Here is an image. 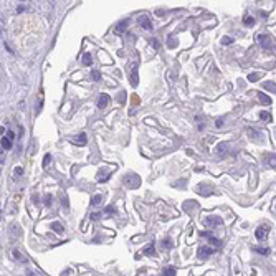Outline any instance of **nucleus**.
Segmentation results:
<instances>
[{
  "label": "nucleus",
  "instance_id": "1",
  "mask_svg": "<svg viewBox=\"0 0 276 276\" xmlns=\"http://www.w3.org/2000/svg\"><path fill=\"white\" fill-rule=\"evenodd\" d=\"M258 42H260V45L264 48V50H268V51H271L274 50V45H273V40L269 38L268 35H258Z\"/></svg>",
  "mask_w": 276,
  "mask_h": 276
},
{
  "label": "nucleus",
  "instance_id": "2",
  "mask_svg": "<svg viewBox=\"0 0 276 276\" xmlns=\"http://www.w3.org/2000/svg\"><path fill=\"white\" fill-rule=\"evenodd\" d=\"M203 225L208 227V228L220 227L222 225V218L220 217H207V218H203Z\"/></svg>",
  "mask_w": 276,
  "mask_h": 276
},
{
  "label": "nucleus",
  "instance_id": "3",
  "mask_svg": "<svg viewBox=\"0 0 276 276\" xmlns=\"http://www.w3.org/2000/svg\"><path fill=\"white\" fill-rule=\"evenodd\" d=\"M268 233H269V227L268 225H261V227H258L256 228V232H255V235H256V238L258 240H266V237H268Z\"/></svg>",
  "mask_w": 276,
  "mask_h": 276
},
{
  "label": "nucleus",
  "instance_id": "4",
  "mask_svg": "<svg viewBox=\"0 0 276 276\" xmlns=\"http://www.w3.org/2000/svg\"><path fill=\"white\" fill-rule=\"evenodd\" d=\"M217 250L215 248H210V246H202V248H198V251H197V255L200 256V258H207V256H210V255H213Z\"/></svg>",
  "mask_w": 276,
  "mask_h": 276
},
{
  "label": "nucleus",
  "instance_id": "5",
  "mask_svg": "<svg viewBox=\"0 0 276 276\" xmlns=\"http://www.w3.org/2000/svg\"><path fill=\"white\" fill-rule=\"evenodd\" d=\"M108 104H109V96H108L106 93L99 94V99H98V108H99V109H104Z\"/></svg>",
  "mask_w": 276,
  "mask_h": 276
},
{
  "label": "nucleus",
  "instance_id": "6",
  "mask_svg": "<svg viewBox=\"0 0 276 276\" xmlns=\"http://www.w3.org/2000/svg\"><path fill=\"white\" fill-rule=\"evenodd\" d=\"M71 142L76 144V146H84L86 142H88V137H86V134H79V136L74 137V139H71Z\"/></svg>",
  "mask_w": 276,
  "mask_h": 276
},
{
  "label": "nucleus",
  "instance_id": "7",
  "mask_svg": "<svg viewBox=\"0 0 276 276\" xmlns=\"http://www.w3.org/2000/svg\"><path fill=\"white\" fill-rule=\"evenodd\" d=\"M128 25H129V20L126 18V20L119 22V23L116 25V28H114V32H116V33H124V30L128 28Z\"/></svg>",
  "mask_w": 276,
  "mask_h": 276
},
{
  "label": "nucleus",
  "instance_id": "8",
  "mask_svg": "<svg viewBox=\"0 0 276 276\" xmlns=\"http://www.w3.org/2000/svg\"><path fill=\"white\" fill-rule=\"evenodd\" d=\"M139 79H137V65H132V70H131V84L132 86H137Z\"/></svg>",
  "mask_w": 276,
  "mask_h": 276
},
{
  "label": "nucleus",
  "instance_id": "9",
  "mask_svg": "<svg viewBox=\"0 0 276 276\" xmlns=\"http://www.w3.org/2000/svg\"><path fill=\"white\" fill-rule=\"evenodd\" d=\"M139 23H141V27H142V28H146V30H151V28H152L151 20H149L146 15H142L141 18H139Z\"/></svg>",
  "mask_w": 276,
  "mask_h": 276
},
{
  "label": "nucleus",
  "instance_id": "10",
  "mask_svg": "<svg viewBox=\"0 0 276 276\" xmlns=\"http://www.w3.org/2000/svg\"><path fill=\"white\" fill-rule=\"evenodd\" d=\"M258 99H260V103H261V104H264V106L271 104V98H268L264 93H258Z\"/></svg>",
  "mask_w": 276,
  "mask_h": 276
},
{
  "label": "nucleus",
  "instance_id": "11",
  "mask_svg": "<svg viewBox=\"0 0 276 276\" xmlns=\"http://www.w3.org/2000/svg\"><path fill=\"white\" fill-rule=\"evenodd\" d=\"M227 149H228V144H225V142H222V144H218V146H217V154L223 157V156L227 154Z\"/></svg>",
  "mask_w": 276,
  "mask_h": 276
},
{
  "label": "nucleus",
  "instance_id": "12",
  "mask_svg": "<svg viewBox=\"0 0 276 276\" xmlns=\"http://www.w3.org/2000/svg\"><path fill=\"white\" fill-rule=\"evenodd\" d=\"M177 274V269L174 266H165L164 268V276H175Z\"/></svg>",
  "mask_w": 276,
  "mask_h": 276
},
{
  "label": "nucleus",
  "instance_id": "13",
  "mask_svg": "<svg viewBox=\"0 0 276 276\" xmlns=\"http://www.w3.org/2000/svg\"><path fill=\"white\" fill-rule=\"evenodd\" d=\"M144 255H149V256H154L156 255V250H154V243H151L149 246L144 248Z\"/></svg>",
  "mask_w": 276,
  "mask_h": 276
},
{
  "label": "nucleus",
  "instance_id": "14",
  "mask_svg": "<svg viewBox=\"0 0 276 276\" xmlns=\"http://www.w3.org/2000/svg\"><path fill=\"white\" fill-rule=\"evenodd\" d=\"M0 146H2V149H7V151H8V149L12 147V141H8L7 137H3V139H2V144H0Z\"/></svg>",
  "mask_w": 276,
  "mask_h": 276
},
{
  "label": "nucleus",
  "instance_id": "15",
  "mask_svg": "<svg viewBox=\"0 0 276 276\" xmlns=\"http://www.w3.org/2000/svg\"><path fill=\"white\" fill-rule=\"evenodd\" d=\"M101 202H103V195H94L91 198V205H99Z\"/></svg>",
  "mask_w": 276,
  "mask_h": 276
},
{
  "label": "nucleus",
  "instance_id": "16",
  "mask_svg": "<svg viewBox=\"0 0 276 276\" xmlns=\"http://www.w3.org/2000/svg\"><path fill=\"white\" fill-rule=\"evenodd\" d=\"M51 228H53L56 233H63V227L60 225L58 222H53V223H51Z\"/></svg>",
  "mask_w": 276,
  "mask_h": 276
},
{
  "label": "nucleus",
  "instance_id": "17",
  "mask_svg": "<svg viewBox=\"0 0 276 276\" xmlns=\"http://www.w3.org/2000/svg\"><path fill=\"white\" fill-rule=\"evenodd\" d=\"M91 61H93V60H91V55H89V53H84V55H83V63L88 66V65H91Z\"/></svg>",
  "mask_w": 276,
  "mask_h": 276
},
{
  "label": "nucleus",
  "instance_id": "18",
  "mask_svg": "<svg viewBox=\"0 0 276 276\" xmlns=\"http://www.w3.org/2000/svg\"><path fill=\"white\" fill-rule=\"evenodd\" d=\"M260 119H263V121H271V114L266 113V111H263V113H260Z\"/></svg>",
  "mask_w": 276,
  "mask_h": 276
},
{
  "label": "nucleus",
  "instance_id": "19",
  "mask_svg": "<svg viewBox=\"0 0 276 276\" xmlns=\"http://www.w3.org/2000/svg\"><path fill=\"white\" fill-rule=\"evenodd\" d=\"M243 23L248 25V27H253V25H255V20H253L251 17H245V18H243Z\"/></svg>",
  "mask_w": 276,
  "mask_h": 276
},
{
  "label": "nucleus",
  "instance_id": "20",
  "mask_svg": "<svg viewBox=\"0 0 276 276\" xmlns=\"http://www.w3.org/2000/svg\"><path fill=\"white\" fill-rule=\"evenodd\" d=\"M208 240H210V243L215 246V250L218 248V246H220V241H218L217 238H213V237H212V235H208Z\"/></svg>",
  "mask_w": 276,
  "mask_h": 276
},
{
  "label": "nucleus",
  "instance_id": "21",
  "mask_svg": "<svg viewBox=\"0 0 276 276\" xmlns=\"http://www.w3.org/2000/svg\"><path fill=\"white\" fill-rule=\"evenodd\" d=\"M91 78H93L94 81H99V79H101V74H99V71H91Z\"/></svg>",
  "mask_w": 276,
  "mask_h": 276
},
{
  "label": "nucleus",
  "instance_id": "22",
  "mask_svg": "<svg viewBox=\"0 0 276 276\" xmlns=\"http://www.w3.org/2000/svg\"><path fill=\"white\" fill-rule=\"evenodd\" d=\"M255 251H256V253H261V255H268V253H269L268 248H260V246H256Z\"/></svg>",
  "mask_w": 276,
  "mask_h": 276
},
{
  "label": "nucleus",
  "instance_id": "23",
  "mask_svg": "<svg viewBox=\"0 0 276 276\" xmlns=\"http://www.w3.org/2000/svg\"><path fill=\"white\" fill-rule=\"evenodd\" d=\"M230 43H233V38H230V37H223L222 38V45H230Z\"/></svg>",
  "mask_w": 276,
  "mask_h": 276
},
{
  "label": "nucleus",
  "instance_id": "24",
  "mask_svg": "<svg viewBox=\"0 0 276 276\" xmlns=\"http://www.w3.org/2000/svg\"><path fill=\"white\" fill-rule=\"evenodd\" d=\"M264 88H266V89H269V91H273V93H274V83H271V81L264 83Z\"/></svg>",
  "mask_w": 276,
  "mask_h": 276
},
{
  "label": "nucleus",
  "instance_id": "25",
  "mask_svg": "<svg viewBox=\"0 0 276 276\" xmlns=\"http://www.w3.org/2000/svg\"><path fill=\"white\" fill-rule=\"evenodd\" d=\"M50 160H51V157H50V154H47V156H45V159H43V167H48V164H50Z\"/></svg>",
  "mask_w": 276,
  "mask_h": 276
},
{
  "label": "nucleus",
  "instance_id": "26",
  "mask_svg": "<svg viewBox=\"0 0 276 276\" xmlns=\"http://www.w3.org/2000/svg\"><path fill=\"white\" fill-rule=\"evenodd\" d=\"M5 137H7L8 141H12V142H13V139H15V136H13V132H12V131H8V132H7V136H5Z\"/></svg>",
  "mask_w": 276,
  "mask_h": 276
},
{
  "label": "nucleus",
  "instance_id": "27",
  "mask_svg": "<svg viewBox=\"0 0 276 276\" xmlns=\"http://www.w3.org/2000/svg\"><path fill=\"white\" fill-rule=\"evenodd\" d=\"M151 45H152L156 50H159V47H160V45H159V40H151Z\"/></svg>",
  "mask_w": 276,
  "mask_h": 276
},
{
  "label": "nucleus",
  "instance_id": "28",
  "mask_svg": "<svg viewBox=\"0 0 276 276\" xmlns=\"http://www.w3.org/2000/svg\"><path fill=\"white\" fill-rule=\"evenodd\" d=\"M248 79H250V81H255V79H258V74H256V73L250 74V76H248Z\"/></svg>",
  "mask_w": 276,
  "mask_h": 276
},
{
  "label": "nucleus",
  "instance_id": "29",
  "mask_svg": "<svg viewBox=\"0 0 276 276\" xmlns=\"http://www.w3.org/2000/svg\"><path fill=\"white\" fill-rule=\"evenodd\" d=\"M99 217H101V213H98V212H96V213H93V215H91V220H98V218H99Z\"/></svg>",
  "mask_w": 276,
  "mask_h": 276
},
{
  "label": "nucleus",
  "instance_id": "30",
  "mask_svg": "<svg viewBox=\"0 0 276 276\" xmlns=\"http://www.w3.org/2000/svg\"><path fill=\"white\" fill-rule=\"evenodd\" d=\"M106 212H108V213H113V212H114V207H113V205L106 207Z\"/></svg>",
  "mask_w": 276,
  "mask_h": 276
},
{
  "label": "nucleus",
  "instance_id": "31",
  "mask_svg": "<svg viewBox=\"0 0 276 276\" xmlns=\"http://www.w3.org/2000/svg\"><path fill=\"white\" fill-rule=\"evenodd\" d=\"M215 124H217V128H220V126H223V119H218Z\"/></svg>",
  "mask_w": 276,
  "mask_h": 276
},
{
  "label": "nucleus",
  "instance_id": "32",
  "mask_svg": "<svg viewBox=\"0 0 276 276\" xmlns=\"http://www.w3.org/2000/svg\"><path fill=\"white\" fill-rule=\"evenodd\" d=\"M15 174H17V175H20V174H22V169H20V167H17V169H15Z\"/></svg>",
  "mask_w": 276,
  "mask_h": 276
},
{
  "label": "nucleus",
  "instance_id": "33",
  "mask_svg": "<svg viewBox=\"0 0 276 276\" xmlns=\"http://www.w3.org/2000/svg\"><path fill=\"white\" fill-rule=\"evenodd\" d=\"M2 152H3V151H2V146H0V154H2Z\"/></svg>",
  "mask_w": 276,
  "mask_h": 276
}]
</instances>
